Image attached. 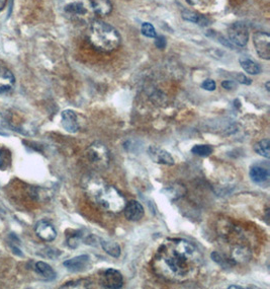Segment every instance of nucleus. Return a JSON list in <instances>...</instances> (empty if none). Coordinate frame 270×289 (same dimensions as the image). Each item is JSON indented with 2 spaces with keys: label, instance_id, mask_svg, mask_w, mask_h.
Instances as JSON below:
<instances>
[{
  "label": "nucleus",
  "instance_id": "f257e3e1",
  "mask_svg": "<svg viewBox=\"0 0 270 289\" xmlns=\"http://www.w3.org/2000/svg\"><path fill=\"white\" fill-rule=\"evenodd\" d=\"M202 264V256L193 244L183 239H168L157 249L155 272L170 281L192 278Z\"/></svg>",
  "mask_w": 270,
  "mask_h": 289
},
{
  "label": "nucleus",
  "instance_id": "aec40b11",
  "mask_svg": "<svg viewBox=\"0 0 270 289\" xmlns=\"http://www.w3.org/2000/svg\"><path fill=\"white\" fill-rule=\"evenodd\" d=\"M269 147V140L268 139H263V140L259 141L258 143H256L254 145V151L257 155H259V156H261V157H263V158L268 160V159H270Z\"/></svg>",
  "mask_w": 270,
  "mask_h": 289
},
{
  "label": "nucleus",
  "instance_id": "412c9836",
  "mask_svg": "<svg viewBox=\"0 0 270 289\" xmlns=\"http://www.w3.org/2000/svg\"><path fill=\"white\" fill-rule=\"evenodd\" d=\"M182 16L184 20L189 21V22H192V23H195V24H198L200 26H206L207 24V20L203 16H200L198 15L197 13H194L193 11H189V10H184L182 12Z\"/></svg>",
  "mask_w": 270,
  "mask_h": 289
},
{
  "label": "nucleus",
  "instance_id": "4be33fe9",
  "mask_svg": "<svg viewBox=\"0 0 270 289\" xmlns=\"http://www.w3.org/2000/svg\"><path fill=\"white\" fill-rule=\"evenodd\" d=\"M213 147L210 145H205V144H198L193 146L192 149V152L195 156L201 157V158H205L209 157L213 153Z\"/></svg>",
  "mask_w": 270,
  "mask_h": 289
},
{
  "label": "nucleus",
  "instance_id": "f8f14e48",
  "mask_svg": "<svg viewBox=\"0 0 270 289\" xmlns=\"http://www.w3.org/2000/svg\"><path fill=\"white\" fill-rule=\"evenodd\" d=\"M122 211H124V216L130 221H139L145 214L144 207L136 200L127 203Z\"/></svg>",
  "mask_w": 270,
  "mask_h": 289
},
{
  "label": "nucleus",
  "instance_id": "2f4dec72",
  "mask_svg": "<svg viewBox=\"0 0 270 289\" xmlns=\"http://www.w3.org/2000/svg\"><path fill=\"white\" fill-rule=\"evenodd\" d=\"M266 89H267V91H269L270 90L269 82H267V83H266Z\"/></svg>",
  "mask_w": 270,
  "mask_h": 289
},
{
  "label": "nucleus",
  "instance_id": "f03ea898",
  "mask_svg": "<svg viewBox=\"0 0 270 289\" xmlns=\"http://www.w3.org/2000/svg\"><path fill=\"white\" fill-rule=\"evenodd\" d=\"M85 189L91 199L107 211L119 213L127 204L126 198L118 189L105 184L101 180H89Z\"/></svg>",
  "mask_w": 270,
  "mask_h": 289
},
{
  "label": "nucleus",
  "instance_id": "cd10ccee",
  "mask_svg": "<svg viewBox=\"0 0 270 289\" xmlns=\"http://www.w3.org/2000/svg\"><path fill=\"white\" fill-rule=\"evenodd\" d=\"M236 79H237L238 83H242V84H247V85H249V84L252 83V81H251L250 79H248V78H247L245 74H243V73L238 74V75L236 76Z\"/></svg>",
  "mask_w": 270,
  "mask_h": 289
},
{
  "label": "nucleus",
  "instance_id": "473e14b6",
  "mask_svg": "<svg viewBox=\"0 0 270 289\" xmlns=\"http://www.w3.org/2000/svg\"><path fill=\"white\" fill-rule=\"evenodd\" d=\"M186 1H188V2H191V3H192V1H191V0H186Z\"/></svg>",
  "mask_w": 270,
  "mask_h": 289
},
{
  "label": "nucleus",
  "instance_id": "f3484780",
  "mask_svg": "<svg viewBox=\"0 0 270 289\" xmlns=\"http://www.w3.org/2000/svg\"><path fill=\"white\" fill-rule=\"evenodd\" d=\"M35 270L36 272L39 274V276H41L45 280L47 281H52L56 278V272L54 271V269L47 263L45 262H37L35 265Z\"/></svg>",
  "mask_w": 270,
  "mask_h": 289
},
{
  "label": "nucleus",
  "instance_id": "a878e982",
  "mask_svg": "<svg viewBox=\"0 0 270 289\" xmlns=\"http://www.w3.org/2000/svg\"><path fill=\"white\" fill-rule=\"evenodd\" d=\"M8 165V153H3V150H0V169H5Z\"/></svg>",
  "mask_w": 270,
  "mask_h": 289
},
{
  "label": "nucleus",
  "instance_id": "6ab92c4d",
  "mask_svg": "<svg viewBox=\"0 0 270 289\" xmlns=\"http://www.w3.org/2000/svg\"><path fill=\"white\" fill-rule=\"evenodd\" d=\"M99 242L101 248H103V251L108 253L110 256L114 258H118L120 256V247L116 242L112 240H105V239H101Z\"/></svg>",
  "mask_w": 270,
  "mask_h": 289
},
{
  "label": "nucleus",
  "instance_id": "9b49d317",
  "mask_svg": "<svg viewBox=\"0 0 270 289\" xmlns=\"http://www.w3.org/2000/svg\"><path fill=\"white\" fill-rule=\"evenodd\" d=\"M148 155H149L150 159L156 164L165 165H173L175 164L172 156L168 151H166L160 147L153 146V145L150 146L148 148Z\"/></svg>",
  "mask_w": 270,
  "mask_h": 289
},
{
  "label": "nucleus",
  "instance_id": "5701e85b",
  "mask_svg": "<svg viewBox=\"0 0 270 289\" xmlns=\"http://www.w3.org/2000/svg\"><path fill=\"white\" fill-rule=\"evenodd\" d=\"M91 285V282L88 279H79L76 281H71L61 286V288H87Z\"/></svg>",
  "mask_w": 270,
  "mask_h": 289
},
{
  "label": "nucleus",
  "instance_id": "1a4fd4ad",
  "mask_svg": "<svg viewBox=\"0 0 270 289\" xmlns=\"http://www.w3.org/2000/svg\"><path fill=\"white\" fill-rule=\"evenodd\" d=\"M35 232L39 239L45 242H52L57 238V230L47 220H39L35 226Z\"/></svg>",
  "mask_w": 270,
  "mask_h": 289
},
{
  "label": "nucleus",
  "instance_id": "20e7f679",
  "mask_svg": "<svg viewBox=\"0 0 270 289\" xmlns=\"http://www.w3.org/2000/svg\"><path fill=\"white\" fill-rule=\"evenodd\" d=\"M57 9L64 17L74 22H88L94 15L90 0H57Z\"/></svg>",
  "mask_w": 270,
  "mask_h": 289
},
{
  "label": "nucleus",
  "instance_id": "a211bd4d",
  "mask_svg": "<svg viewBox=\"0 0 270 289\" xmlns=\"http://www.w3.org/2000/svg\"><path fill=\"white\" fill-rule=\"evenodd\" d=\"M240 65L243 68L244 71H246L249 74L257 75L261 72V67L258 63L252 61L249 58H241L240 59Z\"/></svg>",
  "mask_w": 270,
  "mask_h": 289
},
{
  "label": "nucleus",
  "instance_id": "b1692460",
  "mask_svg": "<svg viewBox=\"0 0 270 289\" xmlns=\"http://www.w3.org/2000/svg\"><path fill=\"white\" fill-rule=\"evenodd\" d=\"M141 30H142V34L147 38H156L157 37V33L155 31L154 27L150 23H144L142 25Z\"/></svg>",
  "mask_w": 270,
  "mask_h": 289
},
{
  "label": "nucleus",
  "instance_id": "393cba45",
  "mask_svg": "<svg viewBox=\"0 0 270 289\" xmlns=\"http://www.w3.org/2000/svg\"><path fill=\"white\" fill-rule=\"evenodd\" d=\"M201 87L207 91H213L216 89V83L213 80H205L201 83Z\"/></svg>",
  "mask_w": 270,
  "mask_h": 289
},
{
  "label": "nucleus",
  "instance_id": "2eb2a0df",
  "mask_svg": "<svg viewBox=\"0 0 270 289\" xmlns=\"http://www.w3.org/2000/svg\"><path fill=\"white\" fill-rule=\"evenodd\" d=\"M249 175L251 180L256 184H264L269 180V169L263 165H252Z\"/></svg>",
  "mask_w": 270,
  "mask_h": 289
},
{
  "label": "nucleus",
  "instance_id": "c756f323",
  "mask_svg": "<svg viewBox=\"0 0 270 289\" xmlns=\"http://www.w3.org/2000/svg\"><path fill=\"white\" fill-rule=\"evenodd\" d=\"M7 0H0V10L3 9V7L6 5Z\"/></svg>",
  "mask_w": 270,
  "mask_h": 289
},
{
  "label": "nucleus",
  "instance_id": "39448f33",
  "mask_svg": "<svg viewBox=\"0 0 270 289\" xmlns=\"http://www.w3.org/2000/svg\"><path fill=\"white\" fill-rule=\"evenodd\" d=\"M86 158L90 165L98 169L108 167L111 160L109 148L100 142H94L89 145L86 150Z\"/></svg>",
  "mask_w": 270,
  "mask_h": 289
},
{
  "label": "nucleus",
  "instance_id": "9d476101",
  "mask_svg": "<svg viewBox=\"0 0 270 289\" xmlns=\"http://www.w3.org/2000/svg\"><path fill=\"white\" fill-rule=\"evenodd\" d=\"M63 265L70 272H82L90 266V257L88 255H80L72 259L66 260Z\"/></svg>",
  "mask_w": 270,
  "mask_h": 289
},
{
  "label": "nucleus",
  "instance_id": "7c9ffc66",
  "mask_svg": "<svg viewBox=\"0 0 270 289\" xmlns=\"http://www.w3.org/2000/svg\"><path fill=\"white\" fill-rule=\"evenodd\" d=\"M228 288H229V289H233V288L242 289V288H243V287H242V286H239V285H230V286H229V287H228Z\"/></svg>",
  "mask_w": 270,
  "mask_h": 289
},
{
  "label": "nucleus",
  "instance_id": "0eeeda50",
  "mask_svg": "<svg viewBox=\"0 0 270 289\" xmlns=\"http://www.w3.org/2000/svg\"><path fill=\"white\" fill-rule=\"evenodd\" d=\"M253 44L256 48V52L259 57L269 60L270 36L266 32H257L253 36Z\"/></svg>",
  "mask_w": 270,
  "mask_h": 289
},
{
  "label": "nucleus",
  "instance_id": "bb28decb",
  "mask_svg": "<svg viewBox=\"0 0 270 289\" xmlns=\"http://www.w3.org/2000/svg\"><path fill=\"white\" fill-rule=\"evenodd\" d=\"M155 46H156L158 49L163 50V49L166 47V39H165V37H163V36H158V37H156Z\"/></svg>",
  "mask_w": 270,
  "mask_h": 289
},
{
  "label": "nucleus",
  "instance_id": "dca6fc26",
  "mask_svg": "<svg viewBox=\"0 0 270 289\" xmlns=\"http://www.w3.org/2000/svg\"><path fill=\"white\" fill-rule=\"evenodd\" d=\"M94 14L98 16H107L113 10V4L110 0H90Z\"/></svg>",
  "mask_w": 270,
  "mask_h": 289
},
{
  "label": "nucleus",
  "instance_id": "c85d7f7f",
  "mask_svg": "<svg viewBox=\"0 0 270 289\" xmlns=\"http://www.w3.org/2000/svg\"><path fill=\"white\" fill-rule=\"evenodd\" d=\"M222 86L224 88L230 90V89H233V88L236 87V83H234V82H231V81H225V82L222 83Z\"/></svg>",
  "mask_w": 270,
  "mask_h": 289
},
{
  "label": "nucleus",
  "instance_id": "423d86ee",
  "mask_svg": "<svg viewBox=\"0 0 270 289\" xmlns=\"http://www.w3.org/2000/svg\"><path fill=\"white\" fill-rule=\"evenodd\" d=\"M228 37L230 41L236 46L239 47L246 46L249 39V32L247 26L241 22L232 24L228 28Z\"/></svg>",
  "mask_w": 270,
  "mask_h": 289
},
{
  "label": "nucleus",
  "instance_id": "6e6552de",
  "mask_svg": "<svg viewBox=\"0 0 270 289\" xmlns=\"http://www.w3.org/2000/svg\"><path fill=\"white\" fill-rule=\"evenodd\" d=\"M101 285L106 288H120L123 285V277L116 269H108L101 276Z\"/></svg>",
  "mask_w": 270,
  "mask_h": 289
},
{
  "label": "nucleus",
  "instance_id": "ddd939ff",
  "mask_svg": "<svg viewBox=\"0 0 270 289\" xmlns=\"http://www.w3.org/2000/svg\"><path fill=\"white\" fill-rule=\"evenodd\" d=\"M62 126L64 129L70 133H76L79 130L77 115L72 110H65L61 114Z\"/></svg>",
  "mask_w": 270,
  "mask_h": 289
},
{
  "label": "nucleus",
  "instance_id": "7ed1b4c3",
  "mask_svg": "<svg viewBox=\"0 0 270 289\" xmlns=\"http://www.w3.org/2000/svg\"><path fill=\"white\" fill-rule=\"evenodd\" d=\"M120 36L113 26L102 22L93 21L89 29V42L92 47L103 53L116 50L120 45Z\"/></svg>",
  "mask_w": 270,
  "mask_h": 289
},
{
  "label": "nucleus",
  "instance_id": "4468645a",
  "mask_svg": "<svg viewBox=\"0 0 270 289\" xmlns=\"http://www.w3.org/2000/svg\"><path fill=\"white\" fill-rule=\"evenodd\" d=\"M15 79L12 72L6 67L0 65V93L7 92L13 88Z\"/></svg>",
  "mask_w": 270,
  "mask_h": 289
}]
</instances>
